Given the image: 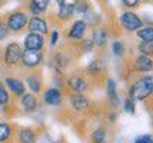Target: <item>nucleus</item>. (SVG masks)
<instances>
[{
  "instance_id": "1",
  "label": "nucleus",
  "mask_w": 153,
  "mask_h": 143,
  "mask_svg": "<svg viewBox=\"0 0 153 143\" xmlns=\"http://www.w3.org/2000/svg\"><path fill=\"white\" fill-rule=\"evenodd\" d=\"M153 91V77H145L140 81H137L131 91V96L133 99L142 101V99L148 98Z\"/></svg>"
},
{
  "instance_id": "2",
  "label": "nucleus",
  "mask_w": 153,
  "mask_h": 143,
  "mask_svg": "<svg viewBox=\"0 0 153 143\" xmlns=\"http://www.w3.org/2000/svg\"><path fill=\"white\" fill-rule=\"evenodd\" d=\"M120 23L128 30H139L142 27V20L133 13H123L120 17Z\"/></svg>"
},
{
  "instance_id": "3",
  "label": "nucleus",
  "mask_w": 153,
  "mask_h": 143,
  "mask_svg": "<svg viewBox=\"0 0 153 143\" xmlns=\"http://www.w3.org/2000/svg\"><path fill=\"white\" fill-rule=\"evenodd\" d=\"M22 50L19 47V44L16 43H13V44H9L7 45V48H6V55H4V60L7 64H16L20 61L22 58Z\"/></svg>"
},
{
  "instance_id": "4",
  "label": "nucleus",
  "mask_w": 153,
  "mask_h": 143,
  "mask_svg": "<svg viewBox=\"0 0 153 143\" xmlns=\"http://www.w3.org/2000/svg\"><path fill=\"white\" fill-rule=\"evenodd\" d=\"M23 64L27 67H36L41 61V53L36 50H26L22 54Z\"/></svg>"
},
{
  "instance_id": "5",
  "label": "nucleus",
  "mask_w": 153,
  "mask_h": 143,
  "mask_svg": "<svg viewBox=\"0 0 153 143\" xmlns=\"http://www.w3.org/2000/svg\"><path fill=\"white\" fill-rule=\"evenodd\" d=\"M26 23H27V16H26L24 13H14V14H11V16L9 17L7 26H9L11 30L19 31V30H22V28L26 26Z\"/></svg>"
},
{
  "instance_id": "6",
  "label": "nucleus",
  "mask_w": 153,
  "mask_h": 143,
  "mask_svg": "<svg viewBox=\"0 0 153 143\" xmlns=\"http://www.w3.org/2000/svg\"><path fill=\"white\" fill-rule=\"evenodd\" d=\"M43 44H44V40H43V37H41L40 34L30 33V34L26 36L24 45H26V48L27 50H36V51H38V50L43 47Z\"/></svg>"
},
{
  "instance_id": "7",
  "label": "nucleus",
  "mask_w": 153,
  "mask_h": 143,
  "mask_svg": "<svg viewBox=\"0 0 153 143\" xmlns=\"http://www.w3.org/2000/svg\"><path fill=\"white\" fill-rule=\"evenodd\" d=\"M28 27H30V30H31L33 33H37V34L47 33V24H45V21H44L43 19H40V17H33V19L30 20Z\"/></svg>"
},
{
  "instance_id": "8",
  "label": "nucleus",
  "mask_w": 153,
  "mask_h": 143,
  "mask_svg": "<svg viewBox=\"0 0 153 143\" xmlns=\"http://www.w3.org/2000/svg\"><path fill=\"white\" fill-rule=\"evenodd\" d=\"M135 67H136L137 71H150L153 68V61L148 55H140L135 61Z\"/></svg>"
},
{
  "instance_id": "9",
  "label": "nucleus",
  "mask_w": 153,
  "mask_h": 143,
  "mask_svg": "<svg viewBox=\"0 0 153 143\" xmlns=\"http://www.w3.org/2000/svg\"><path fill=\"white\" fill-rule=\"evenodd\" d=\"M85 28H87V24L84 21H75L72 24L71 30H70V39H74V40H78L82 37V34L85 33Z\"/></svg>"
},
{
  "instance_id": "10",
  "label": "nucleus",
  "mask_w": 153,
  "mask_h": 143,
  "mask_svg": "<svg viewBox=\"0 0 153 143\" xmlns=\"http://www.w3.org/2000/svg\"><path fill=\"white\" fill-rule=\"evenodd\" d=\"M6 84L7 87L13 91L14 95H23L24 94V84L19 79H14V78H7L6 79Z\"/></svg>"
},
{
  "instance_id": "11",
  "label": "nucleus",
  "mask_w": 153,
  "mask_h": 143,
  "mask_svg": "<svg viewBox=\"0 0 153 143\" xmlns=\"http://www.w3.org/2000/svg\"><path fill=\"white\" fill-rule=\"evenodd\" d=\"M44 101L50 105H57L60 104L61 101V94L57 89H48L45 94H44Z\"/></svg>"
},
{
  "instance_id": "12",
  "label": "nucleus",
  "mask_w": 153,
  "mask_h": 143,
  "mask_svg": "<svg viewBox=\"0 0 153 143\" xmlns=\"http://www.w3.org/2000/svg\"><path fill=\"white\" fill-rule=\"evenodd\" d=\"M22 105L23 108L26 110H28V112H31V110L36 109V106H37V101H36V96L31 94H27L24 95L22 99Z\"/></svg>"
},
{
  "instance_id": "13",
  "label": "nucleus",
  "mask_w": 153,
  "mask_h": 143,
  "mask_svg": "<svg viewBox=\"0 0 153 143\" xmlns=\"http://www.w3.org/2000/svg\"><path fill=\"white\" fill-rule=\"evenodd\" d=\"M48 1L50 0H31L30 9H31V11H33L34 14H40L41 11H44L45 9H47Z\"/></svg>"
},
{
  "instance_id": "14",
  "label": "nucleus",
  "mask_w": 153,
  "mask_h": 143,
  "mask_svg": "<svg viewBox=\"0 0 153 143\" xmlns=\"http://www.w3.org/2000/svg\"><path fill=\"white\" fill-rule=\"evenodd\" d=\"M68 84H70V87H71L74 91H76V92H82V91H85V88H87V84H85V81L82 79V78H71L70 81H68Z\"/></svg>"
},
{
  "instance_id": "15",
  "label": "nucleus",
  "mask_w": 153,
  "mask_h": 143,
  "mask_svg": "<svg viewBox=\"0 0 153 143\" xmlns=\"http://www.w3.org/2000/svg\"><path fill=\"white\" fill-rule=\"evenodd\" d=\"M72 106L75 108L76 110H85L88 106V101L82 95H76L72 98Z\"/></svg>"
},
{
  "instance_id": "16",
  "label": "nucleus",
  "mask_w": 153,
  "mask_h": 143,
  "mask_svg": "<svg viewBox=\"0 0 153 143\" xmlns=\"http://www.w3.org/2000/svg\"><path fill=\"white\" fill-rule=\"evenodd\" d=\"M137 36H139L143 41L153 43V27H146V28L139 30V31H137Z\"/></svg>"
},
{
  "instance_id": "17",
  "label": "nucleus",
  "mask_w": 153,
  "mask_h": 143,
  "mask_svg": "<svg viewBox=\"0 0 153 143\" xmlns=\"http://www.w3.org/2000/svg\"><path fill=\"white\" fill-rule=\"evenodd\" d=\"M36 138H34V133L30 129H23L20 132V142L22 143H34Z\"/></svg>"
},
{
  "instance_id": "18",
  "label": "nucleus",
  "mask_w": 153,
  "mask_h": 143,
  "mask_svg": "<svg viewBox=\"0 0 153 143\" xmlns=\"http://www.w3.org/2000/svg\"><path fill=\"white\" fill-rule=\"evenodd\" d=\"M72 10H74V4H68V3H61L60 4V17L61 19H67L71 16Z\"/></svg>"
},
{
  "instance_id": "19",
  "label": "nucleus",
  "mask_w": 153,
  "mask_h": 143,
  "mask_svg": "<svg viewBox=\"0 0 153 143\" xmlns=\"http://www.w3.org/2000/svg\"><path fill=\"white\" fill-rule=\"evenodd\" d=\"M105 41H106V34L102 31V30H95L94 31V43L97 45H104Z\"/></svg>"
},
{
  "instance_id": "20",
  "label": "nucleus",
  "mask_w": 153,
  "mask_h": 143,
  "mask_svg": "<svg viewBox=\"0 0 153 143\" xmlns=\"http://www.w3.org/2000/svg\"><path fill=\"white\" fill-rule=\"evenodd\" d=\"M27 84L28 87L31 88V91L33 92H38L40 91V88H41V84H40V79L36 77H28L27 78Z\"/></svg>"
},
{
  "instance_id": "21",
  "label": "nucleus",
  "mask_w": 153,
  "mask_h": 143,
  "mask_svg": "<svg viewBox=\"0 0 153 143\" xmlns=\"http://www.w3.org/2000/svg\"><path fill=\"white\" fill-rule=\"evenodd\" d=\"M106 89H108V95H109V98L112 99L114 102H116V101H118V98H116V85H115V82L112 81V79L108 81V87H106Z\"/></svg>"
},
{
  "instance_id": "22",
  "label": "nucleus",
  "mask_w": 153,
  "mask_h": 143,
  "mask_svg": "<svg viewBox=\"0 0 153 143\" xmlns=\"http://www.w3.org/2000/svg\"><path fill=\"white\" fill-rule=\"evenodd\" d=\"M10 136V126L6 123H0V142H4Z\"/></svg>"
},
{
  "instance_id": "23",
  "label": "nucleus",
  "mask_w": 153,
  "mask_h": 143,
  "mask_svg": "<svg viewBox=\"0 0 153 143\" xmlns=\"http://www.w3.org/2000/svg\"><path fill=\"white\" fill-rule=\"evenodd\" d=\"M139 50H140V53L143 54H153V43H148V41H143L140 43L139 45Z\"/></svg>"
},
{
  "instance_id": "24",
  "label": "nucleus",
  "mask_w": 153,
  "mask_h": 143,
  "mask_svg": "<svg viewBox=\"0 0 153 143\" xmlns=\"http://www.w3.org/2000/svg\"><path fill=\"white\" fill-rule=\"evenodd\" d=\"M94 143H104L105 140V130L104 129H97L92 135Z\"/></svg>"
},
{
  "instance_id": "25",
  "label": "nucleus",
  "mask_w": 153,
  "mask_h": 143,
  "mask_svg": "<svg viewBox=\"0 0 153 143\" xmlns=\"http://www.w3.org/2000/svg\"><path fill=\"white\" fill-rule=\"evenodd\" d=\"M7 101H9V94H7L6 88L3 87V84H0V105L6 104Z\"/></svg>"
},
{
  "instance_id": "26",
  "label": "nucleus",
  "mask_w": 153,
  "mask_h": 143,
  "mask_svg": "<svg viewBox=\"0 0 153 143\" xmlns=\"http://www.w3.org/2000/svg\"><path fill=\"white\" fill-rule=\"evenodd\" d=\"M74 9H76L78 11H84L87 10V3H85V0H75V3H74Z\"/></svg>"
},
{
  "instance_id": "27",
  "label": "nucleus",
  "mask_w": 153,
  "mask_h": 143,
  "mask_svg": "<svg viewBox=\"0 0 153 143\" xmlns=\"http://www.w3.org/2000/svg\"><path fill=\"white\" fill-rule=\"evenodd\" d=\"M114 53L116 55H122L123 54V45H122V43H114Z\"/></svg>"
},
{
  "instance_id": "28",
  "label": "nucleus",
  "mask_w": 153,
  "mask_h": 143,
  "mask_svg": "<svg viewBox=\"0 0 153 143\" xmlns=\"http://www.w3.org/2000/svg\"><path fill=\"white\" fill-rule=\"evenodd\" d=\"M125 109H126V112H131V113L135 112V106H133V102H132L131 99H126L125 101Z\"/></svg>"
},
{
  "instance_id": "29",
  "label": "nucleus",
  "mask_w": 153,
  "mask_h": 143,
  "mask_svg": "<svg viewBox=\"0 0 153 143\" xmlns=\"http://www.w3.org/2000/svg\"><path fill=\"white\" fill-rule=\"evenodd\" d=\"M135 143H153V139L150 136H142V138H139Z\"/></svg>"
},
{
  "instance_id": "30",
  "label": "nucleus",
  "mask_w": 153,
  "mask_h": 143,
  "mask_svg": "<svg viewBox=\"0 0 153 143\" xmlns=\"http://www.w3.org/2000/svg\"><path fill=\"white\" fill-rule=\"evenodd\" d=\"M6 36H7V27L0 23V40H3Z\"/></svg>"
},
{
  "instance_id": "31",
  "label": "nucleus",
  "mask_w": 153,
  "mask_h": 143,
  "mask_svg": "<svg viewBox=\"0 0 153 143\" xmlns=\"http://www.w3.org/2000/svg\"><path fill=\"white\" fill-rule=\"evenodd\" d=\"M137 1H139V0H123L125 6H128V7H135V6L137 4Z\"/></svg>"
},
{
  "instance_id": "32",
  "label": "nucleus",
  "mask_w": 153,
  "mask_h": 143,
  "mask_svg": "<svg viewBox=\"0 0 153 143\" xmlns=\"http://www.w3.org/2000/svg\"><path fill=\"white\" fill-rule=\"evenodd\" d=\"M57 39H58V33L54 31V33H53V39H51V44H55V43H57Z\"/></svg>"
},
{
  "instance_id": "33",
  "label": "nucleus",
  "mask_w": 153,
  "mask_h": 143,
  "mask_svg": "<svg viewBox=\"0 0 153 143\" xmlns=\"http://www.w3.org/2000/svg\"><path fill=\"white\" fill-rule=\"evenodd\" d=\"M57 1H58L60 4H61V3H64V0H57Z\"/></svg>"
},
{
  "instance_id": "34",
  "label": "nucleus",
  "mask_w": 153,
  "mask_h": 143,
  "mask_svg": "<svg viewBox=\"0 0 153 143\" xmlns=\"http://www.w3.org/2000/svg\"><path fill=\"white\" fill-rule=\"evenodd\" d=\"M152 92H153V91H152Z\"/></svg>"
}]
</instances>
